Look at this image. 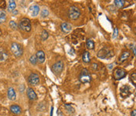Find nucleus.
<instances>
[{
    "mask_svg": "<svg viewBox=\"0 0 136 116\" xmlns=\"http://www.w3.org/2000/svg\"><path fill=\"white\" fill-rule=\"evenodd\" d=\"M11 51L17 58L20 57L23 55V48H21V46L17 43H13L11 44Z\"/></svg>",
    "mask_w": 136,
    "mask_h": 116,
    "instance_id": "nucleus-1",
    "label": "nucleus"
},
{
    "mask_svg": "<svg viewBox=\"0 0 136 116\" xmlns=\"http://www.w3.org/2000/svg\"><path fill=\"white\" fill-rule=\"evenodd\" d=\"M79 80L82 83H89L91 81V74L87 69H83L79 75Z\"/></svg>",
    "mask_w": 136,
    "mask_h": 116,
    "instance_id": "nucleus-2",
    "label": "nucleus"
},
{
    "mask_svg": "<svg viewBox=\"0 0 136 116\" xmlns=\"http://www.w3.org/2000/svg\"><path fill=\"white\" fill-rule=\"evenodd\" d=\"M19 28L20 29L24 30V31H25V32H30L31 29H32L30 20L28 19V18H22L20 21Z\"/></svg>",
    "mask_w": 136,
    "mask_h": 116,
    "instance_id": "nucleus-3",
    "label": "nucleus"
},
{
    "mask_svg": "<svg viewBox=\"0 0 136 116\" xmlns=\"http://www.w3.org/2000/svg\"><path fill=\"white\" fill-rule=\"evenodd\" d=\"M80 16V10L76 6H71L69 10V17L72 20H76Z\"/></svg>",
    "mask_w": 136,
    "mask_h": 116,
    "instance_id": "nucleus-4",
    "label": "nucleus"
},
{
    "mask_svg": "<svg viewBox=\"0 0 136 116\" xmlns=\"http://www.w3.org/2000/svg\"><path fill=\"white\" fill-rule=\"evenodd\" d=\"M64 69V63L62 61H59L56 62L55 64L52 66L51 67V70L55 74H60L62 72Z\"/></svg>",
    "mask_w": 136,
    "mask_h": 116,
    "instance_id": "nucleus-5",
    "label": "nucleus"
},
{
    "mask_svg": "<svg viewBox=\"0 0 136 116\" xmlns=\"http://www.w3.org/2000/svg\"><path fill=\"white\" fill-rule=\"evenodd\" d=\"M126 76V71L124 69L121 68H117L114 71V77L116 80H120Z\"/></svg>",
    "mask_w": 136,
    "mask_h": 116,
    "instance_id": "nucleus-6",
    "label": "nucleus"
},
{
    "mask_svg": "<svg viewBox=\"0 0 136 116\" xmlns=\"http://www.w3.org/2000/svg\"><path fill=\"white\" fill-rule=\"evenodd\" d=\"M28 83L32 85H37L39 82V77L36 74H31L28 77Z\"/></svg>",
    "mask_w": 136,
    "mask_h": 116,
    "instance_id": "nucleus-7",
    "label": "nucleus"
},
{
    "mask_svg": "<svg viewBox=\"0 0 136 116\" xmlns=\"http://www.w3.org/2000/svg\"><path fill=\"white\" fill-rule=\"evenodd\" d=\"M131 94V92H130V88L128 86H127V85H124V86H123L121 88H120V96L123 97V98H126L127 97Z\"/></svg>",
    "mask_w": 136,
    "mask_h": 116,
    "instance_id": "nucleus-8",
    "label": "nucleus"
},
{
    "mask_svg": "<svg viewBox=\"0 0 136 116\" xmlns=\"http://www.w3.org/2000/svg\"><path fill=\"white\" fill-rule=\"evenodd\" d=\"M27 95L30 100H36L37 99V96L35 92V91L32 88H28L27 89Z\"/></svg>",
    "mask_w": 136,
    "mask_h": 116,
    "instance_id": "nucleus-9",
    "label": "nucleus"
},
{
    "mask_svg": "<svg viewBox=\"0 0 136 116\" xmlns=\"http://www.w3.org/2000/svg\"><path fill=\"white\" fill-rule=\"evenodd\" d=\"M129 56H130V52H129V51H124V52L121 54L120 58H119V62L122 63V62H125L126 60L129 58Z\"/></svg>",
    "mask_w": 136,
    "mask_h": 116,
    "instance_id": "nucleus-10",
    "label": "nucleus"
},
{
    "mask_svg": "<svg viewBox=\"0 0 136 116\" xmlns=\"http://www.w3.org/2000/svg\"><path fill=\"white\" fill-rule=\"evenodd\" d=\"M61 30L64 32H65V33H69L71 30H72V25L69 23H62L61 25Z\"/></svg>",
    "mask_w": 136,
    "mask_h": 116,
    "instance_id": "nucleus-11",
    "label": "nucleus"
},
{
    "mask_svg": "<svg viewBox=\"0 0 136 116\" xmlns=\"http://www.w3.org/2000/svg\"><path fill=\"white\" fill-rule=\"evenodd\" d=\"M36 59L37 61H39L40 63L44 62L45 61V54L42 51H39L38 52L36 53Z\"/></svg>",
    "mask_w": 136,
    "mask_h": 116,
    "instance_id": "nucleus-12",
    "label": "nucleus"
},
{
    "mask_svg": "<svg viewBox=\"0 0 136 116\" xmlns=\"http://www.w3.org/2000/svg\"><path fill=\"white\" fill-rule=\"evenodd\" d=\"M108 53H109V51L106 48H103L97 52V57L100 58H105L108 56V55H109Z\"/></svg>",
    "mask_w": 136,
    "mask_h": 116,
    "instance_id": "nucleus-13",
    "label": "nucleus"
},
{
    "mask_svg": "<svg viewBox=\"0 0 136 116\" xmlns=\"http://www.w3.org/2000/svg\"><path fill=\"white\" fill-rule=\"evenodd\" d=\"M8 97L11 100H14L16 99V92L15 90L13 88H10L8 89Z\"/></svg>",
    "mask_w": 136,
    "mask_h": 116,
    "instance_id": "nucleus-14",
    "label": "nucleus"
},
{
    "mask_svg": "<svg viewBox=\"0 0 136 116\" xmlns=\"http://www.w3.org/2000/svg\"><path fill=\"white\" fill-rule=\"evenodd\" d=\"M10 111L14 114L18 115V114H20L21 112V108L18 105H12L10 107Z\"/></svg>",
    "mask_w": 136,
    "mask_h": 116,
    "instance_id": "nucleus-15",
    "label": "nucleus"
},
{
    "mask_svg": "<svg viewBox=\"0 0 136 116\" xmlns=\"http://www.w3.org/2000/svg\"><path fill=\"white\" fill-rule=\"evenodd\" d=\"M31 11H32V16H34V17L37 16L38 14H39V6H37V5L32 6L31 7Z\"/></svg>",
    "mask_w": 136,
    "mask_h": 116,
    "instance_id": "nucleus-16",
    "label": "nucleus"
},
{
    "mask_svg": "<svg viewBox=\"0 0 136 116\" xmlns=\"http://www.w3.org/2000/svg\"><path fill=\"white\" fill-rule=\"evenodd\" d=\"M83 61L84 62H90V53L88 51H84L83 54Z\"/></svg>",
    "mask_w": 136,
    "mask_h": 116,
    "instance_id": "nucleus-17",
    "label": "nucleus"
},
{
    "mask_svg": "<svg viewBox=\"0 0 136 116\" xmlns=\"http://www.w3.org/2000/svg\"><path fill=\"white\" fill-rule=\"evenodd\" d=\"M6 20V14L5 11L0 10V23L5 22Z\"/></svg>",
    "mask_w": 136,
    "mask_h": 116,
    "instance_id": "nucleus-18",
    "label": "nucleus"
},
{
    "mask_svg": "<svg viewBox=\"0 0 136 116\" xmlns=\"http://www.w3.org/2000/svg\"><path fill=\"white\" fill-rule=\"evenodd\" d=\"M86 45H87V48L89 50H92V49H94V48H95V43L91 40H87V43H86Z\"/></svg>",
    "mask_w": 136,
    "mask_h": 116,
    "instance_id": "nucleus-19",
    "label": "nucleus"
},
{
    "mask_svg": "<svg viewBox=\"0 0 136 116\" xmlns=\"http://www.w3.org/2000/svg\"><path fill=\"white\" fill-rule=\"evenodd\" d=\"M7 57H8L7 54L5 52V51H1V52H0V62L6 61Z\"/></svg>",
    "mask_w": 136,
    "mask_h": 116,
    "instance_id": "nucleus-20",
    "label": "nucleus"
},
{
    "mask_svg": "<svg viewBox=\"0 0 136 116\" xmlns=\"http://www.w3.org/2000/svg\"><path fill=\"white\" fill-rule=\"evenodd\" d=\"M16 8V2L15 1H13V0H10L9 1V10H14V9Z\"/></svg>",
    "mask_w": 136,
    "mask_h": 116,
    "instance_id": "nucleus-21",
    "label": "nucleus"
},
{
    "mask_svg": "<svg viewBox=\"0 0 136 116\" xmlns=\"http://www.w3.org/2000/svg\"><path fill=\"white\" fill-rule=\"evenodd\" d=\"M114 3H115V5L119 7V8H120V7H123L124 5V1H123V0H115L114 1Z\"/></svg>",
    "mask_w": 136,
    "mask_h": 116,
    "instance_id": "nucleus-22",
    "label": "nucleus"
},
{
    "mask_svg": "<svg viewBox=\"0 0 136 116\" xmlns=\"http://www.w3.org/2000/svg\"><path fill=\"white\" fill-rule=\"evenodd\" d=\"M49 36V34L48 32L46 31V30H43V31L42 32V35H41V38H42V40H46V39L48 38Z\"/></svg>",
    "mask_w": 136,
    "mask_h": 116,
    "instance_id": "nucleus-23",
    "label": "nucleus"
},
{
    "mask_svg": "<svg viewBox=\"0 0 136 116\" xmlns=\"http://www.w3.org/2000/svg\"><path fill=\"white\" fill-rule=\"evenodd\" d=\"M49 15V11L46 10V9H43L42 10V13H41V16L42 18H45V17H47Z\"/></svg>",
    "mask_w": 136,
    "mask_h": 116,
    "instance_id": "nucleus-24",
    "label": "nucleus"
},
{
    "mask_svg": "<svg viewBox=\"0 0 136 116\" xmlns=\"http://www.w3.org/2000/svg\"><path fill=\"white\" fill-rule=\"evenodd\" d=\"M30 62H31V63L33 64V65H36V64L37 63V59H36V57L35 56V55H32V56L30 57Z\"/></svg>",
    "mask_w": 136,
    "mask_h": 116,
    "instance_id": "nucleus-25",
    "label": "nucleus"
},
{
    "mask_svg": "<svg viewBox=\"0 0 136 116\" xmlns=\"http://www.w3.org/2000/svg\"><path fill=\"white\" fill-rule=\"evenodd\" d=\"M10 28L13 29H17V24H16L15 21H11L10 22Z\"/></svg>",
    "mask_w": 136,
    "mask_h": 116,
    "instance_id": "nucleus-26",
    "label": "nucleus"
},
{
    "mask_svg": "<svg viewBox=\"0 0 136 116\" xmlns=\"http://www.w3.org/2000/svg\"><path fill=\"white\" fill-rule=\"evenodd\" d=\"M65 108L69 111H72V112H73L74 111V108L71 105H69V104H66L65 105Z\"/></svg>",
    "mask_w": 136,
    "mask_h": 116,
    "instance_id": "nucleus-27",
    "label": "nucleus"
},
{
    "mask_svg": "<svg viewBox=\"0 0 136 116\" xmlns=\"http://www.w3.org/2000/svg\"><path fill=\"white\" fill-rule=\"evenodd\" d=\"M135 77H136V74H135V73H134V74H132L131 75V81H132V82H133V84H134V85H135V84H136V80H135Z\"/></svg>",
    "mask_w": 136,
    "mask_h": 116,
    "instance_id": "nucleus-28",
    "label": "nucleus"
},
{
    "mask_svg": "<svg viewBox=\"0 0 136 116\" xmlns=\"http://www.w3.org/2000/svg\"><path fill=\"white\" fill-rule=\"evenodd\" d=\"M117 35H118V29L117 28H115V29H114V32H113V38H117Z\"/></svg>",
    "mask_w": 136,
    "mask_h": 116,
    "instance_id": "nucleus-29",
    "label": "nucleus"
},
{
    "mask_svg": "<svg viewBox=\"0 0 136 116\" xmlns=\"http://www.w3.org/2000/svg\"><path fill=\"white\" fill-rule=\"evenodd\" d=\"M131 116H136V111L134 110L132 112H131Z\"/></svg>",
    "mask_w": 136,
    "mask_h": 116,
    "instance_id": "nucleus-30",
    "label": "nucleus"
},
{
    "mask_svg": "<svg viewBox=\"0 0 136 116\" xmlns=\"http://www.w3.org/2000/svg\"><path fill=\"white\" fill-rule=\"evenodd\" d=\"M113 64H110V65H109V69H110V70L113 69Z\"/></svg>",
    "mask_w": 136,
    "mask_h": 116,
    "instance_id": "nucleus-31",
    "label": "nucleus"
},
{
    "mask_svg": "<svg viewBox=\"0 0 136 116\" xmlns=\"http://www.w3.org/2000/svg\"><path fill=\"white\" fill-rule=\"evenodd\" d=\"M92 66H93V68H94V69H95V68L97 69V64H93Z\"/></svg>",
    "mask_w": 136,
    "mask_h": 116,
    "instance_id": "nucleus-32",
    "label": "nucleus"
},
{
    "mask_svg": "<svg viewBox=\"0 0 136 116\" xmlns=\"http://www.w3.org/2000/svg\"><path fill=\"white\" fill-rule=\"evenodd\" d=\"M53 109H54V107H52V108H51V112H50V116H53Z\"/></svg>",
    "mask_w": 136,
    "mask_h": 116,
    "instance_id": "nucleus-33",
    "label": "nucleus"
},
{
    "mask_svg": "<svg viewBox=\"0 0 136 116\" xmlns=\"http://www.w3.org/2000/svg\"><path fill=\"white\" fill-rule=\"evenodd\" d=\"M133 51H134V55H135V48H134V49H133Z\"/></svg>",
    "mask_w": 136,
    "mask_h": 116,
    "instance_id": "nucleus-34",
    "label": "nucleus"
},
{
    "mask_svg": "<svg viewBox=\"0 0 136 116\" xmlns=\"http://www.w3.org/2000/svg\"><path fill=\"white\" fill-rule=\"evenodd\" d=\"M13 13H14V14H18V11H14V12H13Z\"/></svg>",
    "mask_w": 136,
    "mask_h": 116,
    "instance_id": "nucleus-35",
    "label": "nucleus"
}]
</instances>
